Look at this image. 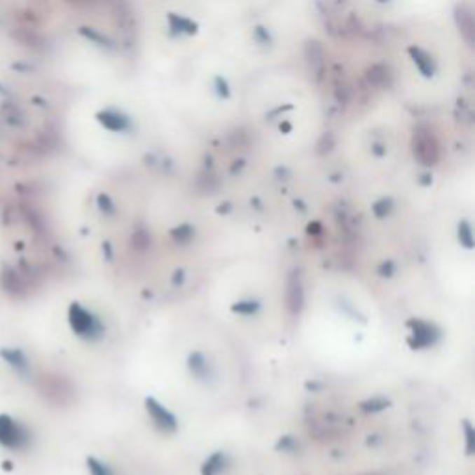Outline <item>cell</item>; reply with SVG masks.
Masks as SVG:
<instances>
[{
    "instance_id": "obj_1",
    "label": "cell",
    "mask_w": 475,
    "mask_h": 475,
    "mask_svg": "<svg viewBox=\"0 0 475 475\" xmlns=\"http://www.w3.org/2000/svg\"><path fill=\"white\" fill-rule=\"evenodd\" d=\"M32 440L34 434L28 423L15 414L0 412V448L8 453H21L30 448Z\"/></svg>"
},
{
    "instance_id": "obj_2",
    "label": "cell",
    "mask_w": 475,
    "mask_h": 475,
    "mask_svg": "<svg viewBox=\"0 0 475 475\" xmlns=\"http://www.w3.org/2000/svg\"><path fill=\"white\" fill-rule=\"evenodd\" d=\"M69 323H71L74 333L80 334V336H90V334L95 333L97 329L93 316L80 305H73L69 308Z\"/></svg>"
},
{
    "instance_id": "obj_3",
    "label": "cell",
    "mask_w": 475,
    "mask_h": 475,
    "mask_svg": "<svg viewBox=\"0 0 475 475\" xmlns=\"http://www.w3.org/2000/svg\"><path fill=\"white\" fill-rule=\"evenodd\" d=\"M147 407H149V412L153 414L154 422L158 423L160 427H173L174 422L173 418H171V414H167V412L164 411V408L160 407V405H156L154 401H147Z\"/></svg>"
}]
</instances>
